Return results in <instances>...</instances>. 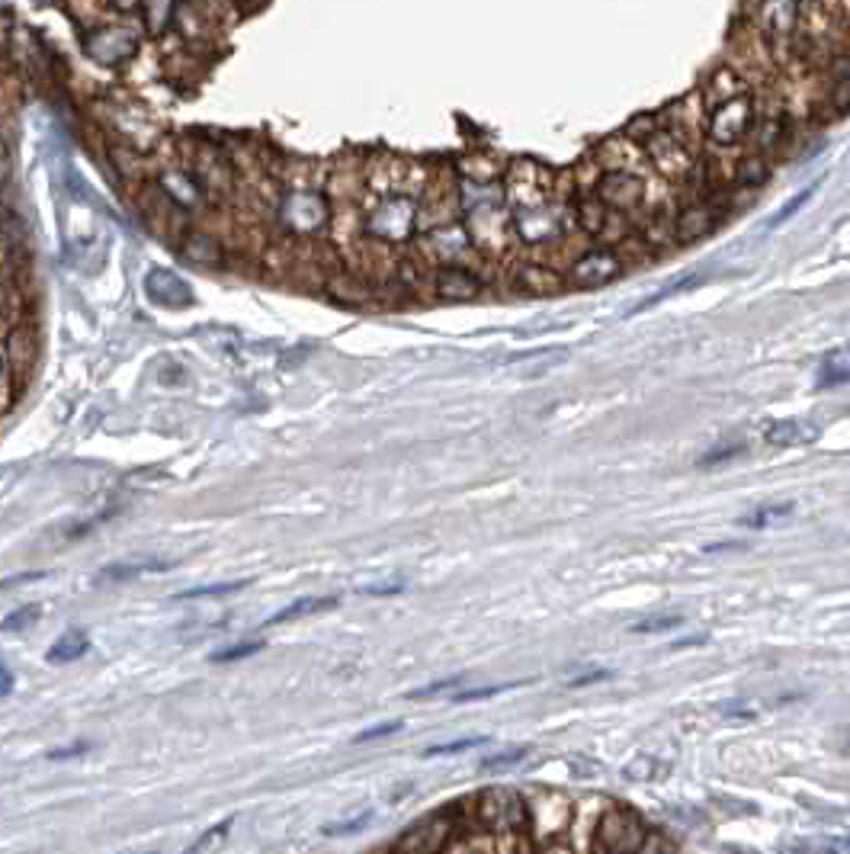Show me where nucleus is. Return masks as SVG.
<instances>
[{"label": "nucleus", "mask_w": 850, "mask_h": 854, "mask_svg": "<svg viewBox=\"0 0 850 854\" xmlns=\"http://www.w3.org/2000/svg\"><path fill=\"white\" fill-rule=\"evenodd\" d=\"M174 562L170 559H158V556H142V559H122V562H110L100 572V582H126V578H138V575H154V572H167Z\"/></svg>", "instance_id": "nucleus-15"}, {"label": "nucleus", "mask_w": 850, "mask_h": 854, "mask_svg": "<svg viewBox=\"0 0 850 854\" xmlns=\"http://www.w3.org/2000/svg\"><path fill=\"white\" fill-rule=\"evenodd\" d=\"M706 643V636H690V639H680V643H674L671 649H687V646H700Z\"/></svg>", "instance_id": "nucleus-42"}, {"label": "nucleus", "mask_w": 850, "mask_h": 854, "mask_svg": "<svg viewBox=\"0 0 850 854\" xmlns=\"http://www.w3.org/2000/svg\"><path fill=\"white\" fill-rule=\"evenodd\" d=\"M424 177H414L408 164L389 161L385 171H366L353 235L379 251H398L421 235Z\"/></svg>", "instance_id": "nucleus-2"}, {"label": "nucleus", "mask_w": 850, "mask_h": 854, "mask_svg": "<svg viewBox=\"0 0 850 854\" xmlns=\"http://www.w3.org/2000/svg\"><path fill=\"white\" fill-rule=\"evenodd\" d=\"M709 228H713V212H709L706 206H687L671 219V238L674 241H697V238L709 235Z\"/></svg>", "instance_id": "nucleus-13"}, {"label": "nucleus", "mask_w": 850, "mask_h": 854, "mask_svg": "<svg viewBox=\"0 0 850 854\" xmlns=\"http://www.w3.org/2000/svg\"><path fill=\"white\" fill-rule=\"evenodd\" d=\"M430 293L443 302H475L485 293V280L466 264H440L430 277Z\"/></svg>", "instance_id": "nucleus-9"}, {"label": "nucleus", "mask_w": 850, "mask_h": 854, "mask_svg": "<svg viewBox=\"0 0 850 854\" xmlns=\"http://www.w3.org/2000/svg\"><path fill=\"white\" fill-rule=\"evenodd\" d=\"M527 758V749H510V752H501V755H488L482 758V771H501V768H510V765H520V761Z\"/></svg>", "instance_id": "nucleus-31"}, {"label": "nucleus", "mask_w": 850, "mask_h": 854, "mask_svg": "<svg viewBox=\"0 0 850 854\" xmlns=\"http://www.w3.org/2000/svg\"><path fill=\"white\" fill-rule=\"evenodd\" d=\"M260 649V643H238V646H231V649H222V652H212V662H238V659H247V655H257Z\"/></svg>", "instance_id": "nucleus-32"}, {"label": "nucleus", "mask_w": 850, "mask_h": 854, "mask_svg": "<svg viewBox=\"0 0 850 854\" xmlns=\"http://www.w3.org/2000/svg\"><path fill=\"white\" fill-rule=\"evenodd\" d=\"M514 688H520V681H507V684H485V688H466V691H456V694H450V700H453V704H469V700L494 697V694L514 691Z\"/></svg>", "instance_id": "nucleus-25"}, {"label": "nucleus", "mask_w": 850, "mask_h": 854, "mask_svg": "<svg viewBox=\"0 0 850 854\" xmlns=\"http://www.w3.org/2000/svg\"><path fill=\"white\" fill-rule=\"evenodd\" d=\"M828 106L831 113H847L850 110V58L834 65L831 81H828Z\"/></svg>", "instance_id": "nucleus-19"}, {"label": "nucleus", "mask_w": 850, "mask_h": 854, "mask_svg": "<svg viewBox=\"0 0 850 854\" xmlns=\"http://www.w3.org/2000/svg\"><path fill=\"white\" fill-rule=\"evenodd\" d=\"M462 681H466V675H450V678H443V681L424 684V688L411 691L408 700H427V697H440V694H456Z\"/></svg>", "instance_id": "nucleus-27"}, {"label": "nucleus", "mask_w": 850, "mask_h": 854, "mask_svg": "<svg viewBox=\"0 0 850 854\" xmlns=\"http://www.w3.org/2000/svg\"><path fill=\"white\" fill-rule=\"evenodd\" d=\"M276 228L289 238L315 241L334 228V203L328 193V180L315 174H289L276 193Z\"/></svg>", "instance_id": "nucleus-3"}, {"label": "nucleus", "mask_w": 850, "mask_h": 854, "mask_svg": "<svg viewBox=\"0 0 850 854\" xmlns=\"http://www.w3.org/2000/svg\"><path fill=\"white\" fill-rule=\"evenodd\" d=\"M459 212L462 228L472 241V251L485 257H501L514 248V225H510V212L504 203V187L494 183H478L462 177L459 187Z\"/></svg>", "instance_id": "nucleus-4"}, {"label": "nucleus", "mask_w": 850, "mask_h": 854, "mask_svg": "<svg viewBox=\"0 0 850 854\" xmlns=\"http://www.w3.org/2000/svg\"><path fill=\"white\" fill-rule=\"evenodd\" d=\"M7 392H10V350L0 344V408L7 405Z\"/></svg>", "instance_id": "nucleus-35"}, {"label": "nucleus", "mask_w": 850, "mask_h": 854, "mask_svg": "<svg viewBox=\"0 0 850 854\" xmlns=\"http://www.w3.org/2000/svg\"><path fill=\"white\" fill-rule=\"evenodd\" d=\"M228 829H231V819H225V822H215L212 829H206L203 835L196 838V842L183 851V854H212L215 848H219L225 838H228Z\"/></svg>", "instance_id": "nucleus-23"}, {"label": "nucleus", "mask_w": 850, "mask_h": 854, "mask_svg": "<svg viewBox=\"0 0 850 854\" xmlns=\"http://www.w3.org/2000/svg\"><path fill=\"white\" fill-rule=\"evenodd\" d=\"M337 604H340L337 598H296L292 604H286L283 610L270 614L264 627H280V623H292V620H305V617L328 614V610H334Z\"/></svg>", "instance_id": "nucleus-16"}, {"label": "nucleus", "mask_w": 850, "mask_h": 854, "mask_svg": "<svg viewBox=\"0 0 850 854\" xmlns=\"http://www.w3.org/2000/svg\"><path fill=\"white\" fill-rule=\"evenodd\" d=\"M39 617H42V604L29 601V604H23L17 610H10V614L4 617V623H0V630L17 633V630H26V627H33V623H39Z\"/></svg>", "instance_id": "nucleus-22"}, {"label": "nucleus", "mask_w": 850, "mask_h": 854, "mask_svg": "<svg viewBox=\"0 0 850 854\" xmlns=\"http://www.w3.org/2000/svg\"><path fill=\"white\" fill-rule=\"evenodd\" d=\"M645 826L623 810H613L604 816V826H600V845H604L610 854H639V848L645 845Z\"/></svg>", "instance_id": "nucleus-11"}, {"label": "nucleus", "mask_w": 850, "mask_h": 854, "mask_svg": "<svg viewBox=\"0 0 850 854\" xmlns=\"http://www.w3.org/2000/svg\"><path fill=\"white\" fill-rule=\"evenodd\" d=\"M639 148L645 151L658 177L671 183H693L700 174V161L690 151L687 139H680L674 129H664L658 122H648V135L639 142Z\"/></svg>", "instance_id": "nucleus-5"}, {"label": "nucleus", "mask_w": 850, "mask_h": 854, "mask_svg": "<svg viewBox=\"0 0 850 854\" xmlns=\"http://www.w3.org/2000/svg\"><path fill=\"white\" fill-rule=\"evenodd\" d=\"M453 838V813H430L392 845V854H440Z\"/></svg>", "instance_id": "nucleus-8"}, {"label": "nucleus", "mask_w": 850, "mask_h": 854, "mask_svg": "<svg viewBox=\"0 0 850 854\" xmlns=\"http://www.w3.org/2000/svg\"><path fill=\"white\" fill-rule=\"evenodd\" d=\"M790 511H793V505H770V508H761V511H754L748 517H741V524H745V527H767L770 521H777V517L790 514Z\"/></svg>", "instance_id": "nucleus-30"}, {"label": "nucleus", "mask_w": 850, "mask_h": 854, "mask_svg": "<svg viewBox=\"0 0 850 854\" xmlns=\"http://www.w3.org/2000/svg\"><path fill=\"white\" fill-rule=\"evenodd\" d=\"M247 585V578H238V582H219V585H199V588H190V591H183V594H177V601H193V598H219V594H235V591H244Z\"/></svg>", "instance_id": "nucleus-24"}, {"label": "nucleus", "mask_w": 850, "mask_h": 854, "mask_svg": "<svg viewBox=\"0 0 850 854\" xmlns=\"http://www.w3.org/2000/svg\"><path fill=\"white\" fill-rule=\"evenodd\" d=\"M145 7V23L151 33H164L167 23L174 20L177 13V0H142Z\"/></svg>", "instance_id": "nucleus-21"}, {"label": "nucleus", "mask_w": 850, "mask_h": 854, "mask_svg": "<svg viewBox=\"0 0 850 854\" xmlns=\"http://www.w3.org/2000/svg\"><path fill=\"white\" fill-rule=\"evenodd\" d=\"M10 691H13V675H10L4 665H0V700H4Z\"/></svg>", "instance_id": "nucleus-41"}, {"label": "nucleus", "mask_w": 850, "mask_h": 854, "mask_svg": "<svg viewBox=\"0 0 850 854\" xmlns=\"http://www.w3.org/2000/svg\"><path fill=\"white\" fill-rule=\"evenodd\" d=\"M504 203L523 248H555L578 225L568 180H559L536 161H517L504 174Z\"/></svg>", "instance_id": "nucleus-1"}, {"label": "nucleus", "mask_w": 850, "mask_h": 854, "mask_svg": "<svg viewBox=\"0 0 850 854\" xmlns=\"http://www.w3.org/2000/svg\"><path fill=\"white\" fill-rule=\"evenodd\" d=\"M623 270H626V261L620 257V251L600 244V248H584L571 257L565 267V280L578 289H597V286L613 283Z\"/></svg>", "instance_id": "nucleus-7"}, {"label": "nucleus", "mask_w": 850, "mask_h": 854, "mask_svg": "<svg viewBox=\"0 0 850 854\" xmlns=\"http://www.w3.org/2000/svg\"><path fill=\"white\" fill-rule=\"evenodd\" d=\"M751 26L774 52L783 49L802 26V0H751Z\"/></svg>", "instance_id": "nucleus-6"}, {"label": "nucleus", "mask_w": 850, "mask_h": 854, "mask_svg": "<svg viewBox=\"0 0 850 854\" xmlns=\"http://www.w3.org/2000/svg\"><path fill=\"white\" fill-rule=\"evenodd\" d=\"M735 453H741V447H725V450H716V453L703 456V466H713V463H722V460H732Z\"/></svg>", "instance_id": "nucleus-38"}, {"label": "nucleus", "mask_w": 850, "mask_h": 854, "mask_svg": "<svg viewBox=\"0 0 850 854\" xmlns=\"http://www.w3.org/2000/svg\"><path fill=\"white\" fill-rule=\"evenodd\" d=\"M405 588H408L405 578H389V582L363 585V588H357V594H363V598H392V594H401Z\"/></svg>", "instance_id": "nucleus-29"}, {"label": "nucleus", "mask_w": 850, "mask_h": 854, "mask_svg": "<svg viewBox=\"0 0 850 854\" xmlns=\"http://www.w3.org/2000/svg\"><path fill=\"white\" fill-rule=\"evenodd\" d=\"M812 193H815V187H809V190H802L799 196H793V200H790V206H786V209H780V212H777V216H774V225L786 222V219H790V216H793V212H796V209H802V206H806V203L812 200Z\"/></svg>", "instance_id": "nucleus-36"}, {"label": "nucleus", "mask_w": 850, "mask_h": 854, "mask_svg": "<svg viewBox=\"0 0 850 854\" xmlns=\"http://www.w3.org/2000/svg\"><path fill=\"white\" fill-rule=\"evenodd\" d=\"M735 854H754V851H735Z\"/></svg>", "instance_id": "nucleus-44"}, {"label": "nucleus", "mask_w": 850, "mask_h": 854, "mask_svg": "<svg viewBox=\"0 0 850 854\" xmlns=\"http://www.w3.org/2000/svg\"><path fill=\"white\" fill-rule=\"evenodd\" d=\"M138 49V36L129 26L122 23H110V26H97L94 33L87 36V52L90 58H97L100 65H122L126 58H132V52Z\"/></svg>", "instance_id": "nucleus-10"}, {"label": "nucleus", "mask_w": 850, "mask_h": 854, "mask_svg": "<svg viewBox=\"0 0 850 854\" xmlns=\"http://www.w3.org/2000/svg\"><path fill=\"white\" fill-rule=\"evenodd\" d=\"M10 309H13V293H10V283L4 277V270H0V318H7Z\"/></svg>", "instance_id": "nucleus-37"}, {"label": "nucleus", "mask_w": 850, "mask_h": 854, "mask_svg": "<svg viewBox=\"0 0 850 854\" xmlns=\"http://www.w3.org/2000/svg\"><path fill=\"white\" fill-rule=\"evenodd\" d=\"M401 729V720H392V723H379V726H373V729H363V732H357V745H363V742H376V739H385V736H392V732H398Z\"/></svg>", "instance_id": "nucleus-34"}, {"label": "nucleus", "mask_w": 850, "mask_h": 854, "mask_svg": "<svg viewBox=\"0 0 850 854\" xmlns=\"http://www.w3.org/2000/svg\"><path fill=\"white\" fill-rule=\"evenodd\" d=\"M725 716H732V720H751V716H757L754 707H722Z\"/></svg>", "instance_id": "nucleus-39"}, {"label": "nucleus", "mask_w": 850, "mask_h": 854, "mask_svg": "<svg viewBox=\"0 0 850 854\" xmlns=\"http://www.w3.org/2000/svg\"><path fill=\"white\" fill-rule=\"evenodd\" d=\"M482 816L491 829H510L520 819V797L510 790H488L482 797Z\"/></svg>", "instance_id": "nucleus-12"}, {"label": "nucleus", "mask_w": 850, "mask_h": 854, "mask_svg": "<svg viewBox=\"0 0 850 854\" xmlns=\"http://www.w3.org/2000/svg\"><path fill=\"white\" fill-rule=\"evenodd\" d=\"M369 822H373V810H363L360 816L353 819H344V822H331V826H324V835L331 838H340V835H353V832H363Z\"/></svg>", "instance_id": "nucleus-28"}, {"label": "nucleus", "mask_w": 850, "mask_h": 854, "mask_svg": "<svg viewBox=\"0 0 850 854\" xmlns=\"http://www.w3.org/2000/svg\"><path fill=\"white\" fill-rule=\"evenodd\" d=\"M517 280H520V286L523 289H530V293H555V289H559V277H555V273L546 267V264H536V261H530V264H523L520 270H517Z\"/></svg>", "instance_id": "nucleus-20"}, {"label": "nucleus", "mask_w": 850, "mask_h": 854, "mask_svg": "<svg viewBox=\"0 0 850 854\" xmlns=\"http://www.w3.org/2000/svg\"><path fill=\"white\" fill-rule=\"evenodd\" d=\"M607 678H610V671H591L587 678H575V681H571V688H581V684H594V681H607Z\"/></svg>", "instance_id": "nucleus-40"}, {"label": "nucleus", "mask_w": 850, "mask_h": 854, "mask_svg": "<svg viewBox=\"0 0 850 854\" xmlns=\"http://www.w3.org/2000/svg\"><path fill=\"white\" fill-rule=\"evenodd\" d=\"M815 437H818V427L799 421V418L777 421L764 431V440L770 447H802V444H812Z\"/></svg>", "instance_id": "nucleus-14"}, {"label": "nucleus", "mask_w": 850, "mask_h": 854, "mask_svg": "<svg viewBox=\"0 0 850 854\" xmlns=\"http://www.w3.org/2000/svg\"><path fill=\"white\" fill-rule=\"evenodd\" d=\"M113 4H116L119 10H135L138 4H142V0H113Z\"/></svg>", "instance_id": "nucleus-43"}, {"label": "nucleus", "mask_w": 850, "mask_h": 854, "mask_svg": "<svg viewBox=\"0 0 850 854\" xmlns=\"http://www.w3.org/2000/svg\"><path fill=\"white\" fill-rule=\"evenodd\" d=\"M680 623H684V617H652V620H642V623H636V627H632V633H664V630H674V627H680Z\"/></svg>", "instance_id": "nucleus-33"}, {"label": "nucleus", "mask_w": 850, "mask_h": 854, "mask_svg": "<svg viewBox=\"0 0 850 854\" xmlns=\"http://www.w3.org/2000/svg\"><path fill=\"white\" fill-rule=\"evenodd\" d=\"M818 389L825 386H844L850 383V347H838L831 350V354L822 360V366H818V376H815Z\"/></svg>", "instance_id": "nucleus-18"}, {"label": "nucleus", "mask_w": 850, "mask_h": 854, "mask_svg": "<svg viewBox=\"0 0 850 854\" xmlns=\"http://www.w3.org/2000/svg\"><path fill=\"white\" fill-rule=\"evenodd\" d=\"M87 649H90V636L84 630H68V633H61L52 643L49 655H45V662H49V665H68V662L84 659Z\"/></svg>", "instance_id": "nucleus-17"}, {"label": "nucleus", "mask_w": 850, "mask_h": 854, "mask_svg": "<svg viewBox=\"0 0 850 854\" xmlns=\"http://www.w3.org/2000/svg\"><path fill=\"white\" fill-rule=\"evenodd\" d=\"M478 745H488V736H466L456 742H443V745H430L424 752V758H440V755H459L466 749H478Z\"/></svg>", "instance_id": "nucleus-26"}]
</instances>
